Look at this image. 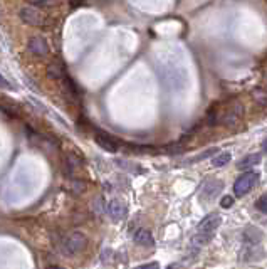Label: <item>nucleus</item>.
I'll use <instances>...</instances> for the list:
<instances>
[{
  "instance_id": "obj_11",
  "label": "nucleus",
  "mask_w": 267,
  "mask_h": 269,
  "mask_svg": "<svg viewBox=\"0 0 267 269\" xmlns=\"http://www.w3.org/2000/svg\"><path fill=\"white\" fill-rule=\"evenodd\" d=\"M47 78L54 79V81H62V79L66 78L64 67H62L61 64H57V62H52V64L47 66Z\"/></svg>"
},
{
  "instance_id": "obj_5",
  "label": "nucleus",
  "mask_w": 267,
  "mask_h": 269,
  "mask_svg": "<svg viewBox=\"0 0 267 269\" xmlns=\"http://www.w3.org/2000/svg\"><path fill=\"white\" fill-rule=\"evenodd\" d=\"M222 224V217L218 214H208L207 217H203L197 225V232H203V234H213L218 225Z\"/></svg>"
},
{
  "instance_id": "obj_16",
  "label": "nucleus",
  "mask_w": 267,
  "mask_h": 269,
  "mask_svg": "<svg viewBox=\"0 0 267 269\" xmlns=\"http://www.w3.org/2000/svg\"><path fill=\"white\" fill-rule=\"evenodd\" d=\"M255 207H257L260 212L267 215V192L262 194L260 197L257 199V202H255Z\"/></svg>"
},
{
  "instance_id": "obj_2",
  "label": "nucleus",
  "mask_w": 267,
  "mask_h": 269,
  "mask_svg": "<svg viewBox=\"0 0 267 269\" xmlns=\"http://www.w3.org/2000/svg\"><path fill=\"white\" fill-rule=\"evenodd\" d=\"M259 182V173L255 172H244L234 183V192L237 197H244L249 192L254 190V187Z\"/></svg>"
},
{
  "instance_id": "obj_4",
  "label": "nucleus",
  "mask_w": 267,
  "mask_h": 269,
  "mask_svg": "<svg viewBox=\"0 0 267 269\" xmlns=\"http://www.w3.org/2000/svg\"><path fill=\"white\" fill-rule=\"evenodd\" d=\"M242 113H244V106L240 103L234 101L227 109H224L222 114L218 116V121L225 126H235L240 121V118H242Z\"/></svg>"
},
{
  "instance_id": "obj_6",
  "label": "nucleus",
  "mask_w": 267,
  "mask_h": 269,
  "mask_svg": "<svg viewBox=\"0 0 267 269\" xmlns=\"http://www.w3.org/2000/svg\"><path fill=\"white\" fill-rule=\"evenodd\" d=\"M29 51L32 52L34 56L37 57H46L49 56V44L46 42L44 37H39V35H34V37L29 39Z\"/></svg>"
},
{
  "instance_id": "obj_1",
  "label": "nucleus",
  "mask_w": 267,
  "mask_h": 269,
  "mask_svg": "<svg viewBox=\"0 0 267 269\" xmlns=\"http://www.w3.org/2000/svg\"><path fill=\"white\" fill-rule=\"evenodd\" d=\"M86 246H87V237L82 234V232H72V234H69L62 241L61 251H62V254H66L67 257H72L84 251Z\"/></svg>"
},
{
  "instance_id": "obj_8",
  "label": "nucleus",
  "mask_w": 267,
  "mask_h": 269,
  "mask_svg": "<svg viewBox=\"0 0 267 269\" xmlns=\"http://www.w3.org/2000/svg\"><path fill=\"white\" fill-rule=\"evenodd\" d=\"M133 241L135 244H138L141 247H151L155 244V239L153 236H151V232L148 229H136V232L133 234Z\"/></svg>"
},
{
  "instance_id": "obj_12",
  "label": "nucleus",
  "mask_w": 267,
  "mask_h": 269,
  "mask_svg": "<svg viewBox=\"0 0 267 269\" xmlns=\"http://www.w3.org/2000/svg\"><path fill=\"white\" fill-rule=\"evenodd\" d=\"M259 162H260V155H257V153L247 155V157L240 158L237 163V168L239 170H249V168H252L254 165H257Z\"/></svg>"
},
{
  "instance_id": "obj_9",
  "label": "nucleus",
  "mask_w": 267,
  "mask_h": 269,
  "mask_svg": "<svg viewBox=\"0 0 267 269\" xmlns=\"http://www.w3.org/2000/svg\"><path fill=\"white\" fill-rule=\"evenodd\" d=\"M224 188V183L220 180H208L205 185H203L202 188V197L205 200H210L213 197H217L218 194H220V190Z\"/></svg>"
},
{
  "instance_id": "obj_17",
  "label": "nucleus",
  "mask_w": 267,
  "mask_h": 269,
  "mask_svg": "<svg viewBox=\"0 0 267 269\" xmlns=\"http://www.w3.org/2000/svg\"><path fill=\"white\" fill-rule=\"evenodd\" d=\"M234 197H230V195H225V197H222V200H220V205L224 209H230L234 205Z\"/></svg>"
},
{
  "instance_id": "obj_19",
  "label": "nucleus",
  "mask_w": 267,
  "mask_h": 269,
  "mask_svg": "<svg viewBox=\"0 0 267 269\" xmlns=\"http://www.w3.org/2000/svg\"><path fill=\"white\" fill-rule=\"evenodd\" d=\"M0 89H14V86L10 84L7 79H5L2 74H0Z\"/></svg>"
},
{
  "instance_id": "obj_10",
  "label": "nucleus",
  "mask_w": 267,
  "mask_h": 269,
  "mask_svg": "<svg viewBox=\"0 0 267 269\" xmlns=\"http://www.w3.org/2000/svg\"><path fill=\"white\" fill-rule=\"evenodd\" d=\"M94 141L101 146L103 150L106 151H111V153H114V151H118V141L113 140L109 135H104V133H96V136H94Z\"/></svg>"
},
{
  "instance_id": "obj_15",
  "label": "nucleus",
  "mask_w": 267,
  "mask_h": 269,
  "mask_svg": "<svg viewBox=\"0 0 267 269\" xmlns=\"http://www.w3.org/2000/svg\"><path fill=\"white\" fill-rule=\"evenodd\" d=\"M252 98L257 101V104H260V106H267V91L262 88H257L252 91Z\"/></svg>"
},
{
  "instance_id": "obj_20",
  "label": "nucleus",
  "mask_w": 267,
  "mask_h": 269,
  "mask_svg": "<svg viewBox=\"0 0 267 269\" xmlns=\"http://www.w3.org/2000/svg\"><path fill=\"white\" fill-rule=\"evenodd\" d=\"M141 267H158V262H150V264H143V266H141Z\"/></svg>"
},
{
  "instance_id": "obj_18",
  "label": "nucleus",
  "mask_w": 267,
  "mask_h": 269,
  "mask_svg": "<svg viewBox=\"0 0 267 269\" xmlns=\"http://www.w3.org/2000/svg\"><path fill=\"white\" fill-rule=\"evenodd\" d=\"M25 2L32 4V5H52L56 0H25Z\"/></svg>"
},
{
  "instance_id": "obj_13",
  "label": "nucleus",
  "mask_w": 267,
  "mask_h": 269,
  "mask_svg": "<svg viewBox=\"0 0 267 269\" xmlns=\"http://www.w3.org/2000/svg\"><path fill=\"white\" fill-rule=\"evenodd\" d=\"M212 237H213V234H203V232H197V234L192 237V244L197 246V247L207 246L208 242L212 241Z\"/></svg>"
},
{
  "instance_id": "obj_21",
  "label": "nucleus",
  "mask_w": 267,
  "mask_h": 269,
  "mask_svg": "<svg viewBox=\"0 0 267 269\" xmlns=\"http://www.w3.org/2000/svg\"><path fill=\"white\" fill-rule=\"evenodd\" d=\"M262 150H264V151H267V138L262 141Z\"/></svg>"
},
{
  "instance_id": "obj_7",
  "label": "nucleus",
  "mask_w": 267,
  "mask_h": 269,
  "mask_svg": "<svg viewBox=\"0 0 267 269\" xmlns=\"http://www.w3.org/2000/svg\"><path fill=\"white\" fill-rule=\"evenodd\" d=\"M106 209H108L109 217H111L113 220H121V219H124V215H126V204L119 199L109 200Z\"/></svg>"
},
{
  "instance_id": "obj_3",
  "label": "nucleus",
  "mask_w": 267,
  "mask_h": 269,
  "mask_svg": "<svg viewBox=\"0 0 267 269\" xmlns=\"http://www.w3.org/2000/svg\"><path fill=\"white\" fill-rule=\"evenodd\" d=\"M19 17L22 22L32 25V27H46V25L49 24V20L46 19V15L34 7H22L19 10Z\"/></svg>"
},
{
  "instance_id": "obj_14",
  "label": "nucleus",
  "mask_w": 267,
  "mask_h": 269,
  "mask_svg": "<svg viewBox=\"0 0 267 269\" xmlns=\"http://www.w3.org/2000/svg\"><path fill=\"white\" fill-rule=\"evenodd\" d=\"M230 160H232V155L229 153V151H224V153H218L215 158L212 160V165L220 168V167H225L227 163H230Z\"/></svg>"
}]
</instances>
